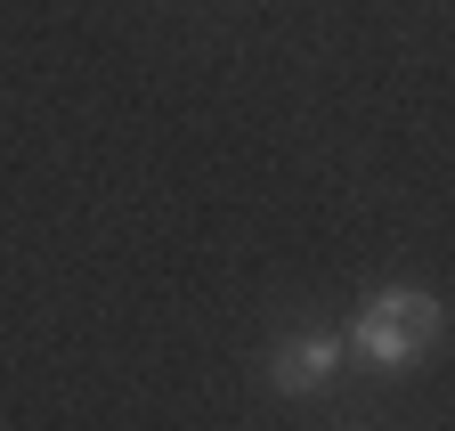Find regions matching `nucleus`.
<instances>
[{
    "label": "nucleus",
    "instance_id": "f257e3e1",
    "mask_svg": "<svg viewBox=\"0 0 455 431\" xmlns=\"http://www.w3.org/2000/svg\"><path fill=\"white\" fill-rule=\"evenodd\" d=\"M431 342H439V301H431L423 285H390V293H374V301L350 317V334H341V350H358V358L382 366V374L415 366Z\"/></svg>",
    "mask_w": 455,
    "mask_h": 431
},
{
    "label": "nucleus",
    "instance_id": "f03ea898",
    "mask_svg": "<svg viewBox=\"0 0 455 431\" xmlns=\"http://www.w3.org/2000/svg\"><path fill=\"white\" fill-rule=\"evenodd\" d=\"M333 366H341V334H284L276 358H268V383L284 399H309V391L333 383Z\"/></svg>",
    "mask_w": 455,
    "mask_h": 431
}]
</instances>
